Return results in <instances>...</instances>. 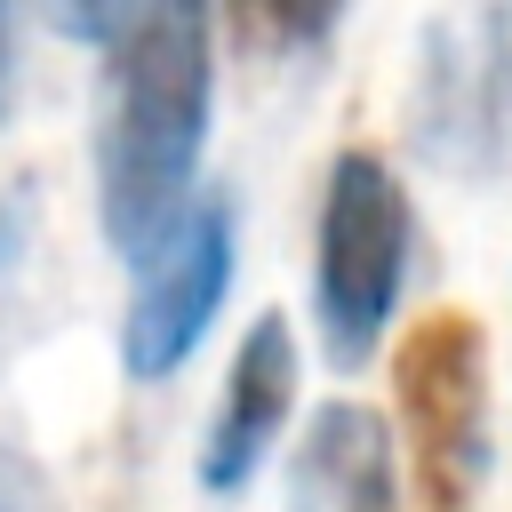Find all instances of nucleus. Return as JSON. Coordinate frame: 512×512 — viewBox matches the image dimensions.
<instances>
[{"instance_id": "nucleus-1", "label": "nucleus", "mask_w": 512, "mask_h": 512, "mask_svg": "<svg viewBox=\"0 0 512 512\" xmlns=\"http://www.w3.org/2000/svg\"><path fill=\"white\" fill-rule=\"evenodd\" d=\"M216 96V8L128 0L96 80V224L112 256L144 264L184 216Z\"/></svg>"}, {"instance_id": "nucleus-9", "label": "nucleus", "mask_w": 512, "mask_h": 512, "mask_svg": "<svg viewBox=\"0 0 512 512\" xmlns=\"http://www.w3.org/2000/svg\"><path fill=\"white\" fill-rule=\"evenodd\" d=\"M0 512H64L56 480H48L24 448H8V440H0Z\"/></svg>"}, {"instance_id": "nucleus-2", "label": "nucleus", "mask_w": 512, "mask_h": 512, "mask_svg": "<svg viewBox=\"0 0 512 512\" xmlns=\"http://www.w3.org/2000/svg\"><path fill=\"white\" fill-rule=\"evenodd\" d=\"M416 248V208L384 152H336L320 184V232H312V312L336 368H360L384 344V320L400 304Z\"/></svg>"}, {"instance_id": "nucleus-4", "label": "nucleus", "mask_w": 512, "mask_h": 512, "mask_svg": "<svg viewBox=\"0 0 512 512\" xmlns=\"http://www.w3.org/2000/svg\"><path fill=\"white\" fill-rule=\"evenodd\" d=\"M232 288V200H184V216L160 232V248L136 264V296L120 312V368L136 384H160L192 360L208 320Z\"/></svg>"}, {"instance_id": "nucleus-11", "label": "nucleus", "mask_w": 512, "mask_h": 512, "mask_svg": "<svg viewBox=\"0 0 512 512\" xmlns=\"http://www.w3.org/2000/svg\"><path fill=\"white\" fill-rule=\"evenodd\" d=\"M24 224H32V192H8V200H0V280H8L16 248H24Z\"/></svg>"}, {"instance_id": "nucleus-5", "label": "nucleus", "mask_w": 512, "mask_h": 512, "mask_svg": "<svg viewBox=\"0 0 512 512\" xmlns=\"http://www.w3.org/2000/svg\"><path fill=\"white\" fill-rule=\"evenodd\" d=\"M416 144L440 168H488L512 144V8H488L480 24H456L432 40Z\"/></svg>"}, {"instance_id": "nucleus-6", "label": "nucleus", "mask_w": 512, "mask_h": 512, "mask_svg": "<svg viewBox=\"0 0 512 512\" xmlns=\"http://www.w3.org/2000/svg\"><path fill=\"white\" fill-rule=\"evenodd\" d=\"M296 328L280 312H256V328L240 336L232 368H224V392H216V416H208V440H200V488L208 496H240L256 480V464L272 456L288 408H296Z\"/></svg>"}, {"instance_id": "nucleus-7", "label": "nucleus", "mask_w": 512, "mask_h": 512, "mask_svg": "<svg viewBox=\"0 0 512 512\" xmlns=\"http://www.w3.org/2000/svg\"><path fill=\"white\" fill-rule=\"evenodd\" d=\"M288 512H400L384 416L360 400H328L288 456Z\"/></svg>"}, {"instance_id": "nucleus-3", "label": "nucleus", "mask_w": 512, "mask_h": 512, "mask_svg": "<svg viewBox=\"0 0 512 512\" xmlns=\"http://www.w3.org/2000/svg\"><path fill=\"white\" fill-rule=\"evenodd\" d=\"M392 400L424 512H472L488 480V336L464 304H440L400 336Z\"/></svg>"}, {"instance_id": "nucleus-8", "label": "nucleus", "mask_w": 512, "mask_h": 512, "mask_svg": "<svg viewBox=\"0 0 512 512\" xmlns=\"http://www.w3.org/2000/svg\"><path fill=\"white\" fill-rule=\"evenodd\" d=\"M232 8V32L264 56H288V48H312L328 24H336V0H224Z\"/></svg>"}, {"instance_id": "nucleus-10", "label": "nucleus", "mask_w": 512, "mask_h": 512, "mask_svg": "<svg viewBox=\"0 0 512 512\" xmlns=\"http://www.w3.org/2000/svg\"><path fill=\"white\" fill-rule=\"evenodd\" d=\"M48 16H56V32H64V40L104 48V40H112V24L128 16V0H48Z\"/></svg>"}, {"instance_id": "nucleus-12", "label": "nucleus", "mask_w": 512, "mask_h": 512, "mask_svg": "<svg viewBox=\"0 0 512 512\" xmlns=\"http://www.w3.org/2000/svg\"><path fill=\"white\" fill-rule=\"evenodd\" d=\"M8 56H16V0H0V96H8Z\"/></svg>"}]
</instances>
